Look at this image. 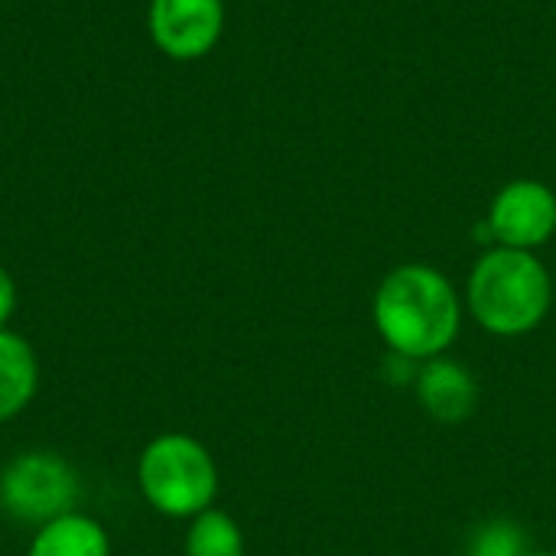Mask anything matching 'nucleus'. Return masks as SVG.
I'll list each match as a JSON object with an SVG mask.
<instances>
[{
  "label": "nucleus",
  "instance_id": "nucleus-1",
  "mask_svg": "<svg viewBox=\"0 0 556 556\" xmlns=\"http://www.w3.org/2000/svg\"><path fill=\"white\" fill-rule=\"evenodd\" d=\"M459 296L437 267L404 264L375 293V326L391 352L404 358H440L459 336Z\"/></svg>",
  "mask_w": 556,
  "mask_h": 556
},
{
  "label": "nucleus",
  "instance_id": "nucleus-4",
  "mask_svg": "<svg viewBox=\"0 0 556 556\" xmlns=\"http://www.w3.org/2000/svg\"><path fill=\"white\" fill-rule=\"evenodd\" d=\"M78 498L75 469L46 450L23 453L0 472V511L13 521L49 525L62 515H72Z\"/></svg>",
  "mask_w": 556,
  "mask_h": 556
},
{
  "label": "nucleus",
  "instance_id": "nucleus-10",
  "mask_svg": "<svg viewBox=\"0 0 556 556\" xmlns=\"http://www.w3.org/2000/svg\"><path fill=\"white\" fill-rule=\"evenodd\" d=\"M186 556H244V538L238 521L218 508H205L189 525Z\"/></svg>",
  "mask_w": 556,
  "mask_h": 556
},
{
  "label": "nucleus",
  "instance_id": "nucleus-7",
  "mask_svg": "<svg viewBox=\"0 0 556 556\" xmlns=\"http://www.w3.org/2000/svg\"><path fill=\"white\" fill-rule=\"evenodd\" d=\"M417 397L424 404V410L430 417H437L440 424H463L472 417L476 404H479V384L472 378V371L463 362L453 358H430L420 371H417Z\"/></svg>",
  "mask_w": 556,
  "mask_h": 556
},
{
  "label": "nucleus",
  "instance_id": "nucleus-5",
  "mask_svg": "<svg viewBox=\"0 0 556 556\" xmlns=\"http://www.w3.org/2000/svg\"><path fill=\"white\" fill-rule=\"evenodd\" d=\"M489 228L498 248L534 251L556 231V192L538 179H515L492 199Z\"/></svg>",
  "mask_w": 556,
  "mask_h": 556
},
{
  "label": "nucleus",
  "instance_id": "nucleus-9",
  "mask_svg": "<svg viewBox=\"0 0 556 556\" xmlns=\"http://www.w3.org/2000/svg\"><path fill=\"white\" fill-rule=\"evenodd\" d=\"M26 556H111V544L94 518L72 511L42 525Z\"/></svg>",
  "mask_w": 556,
  "mask_h": 556
},
{
  "label": "nucleus",
  "instance_id": "nucleus-13",
  "mask_svg": "<svg viewBox=\"0 0 556 556\" xmlns=\"http://www.w3.org/2000/svg\"><path fill=\"white\" fill-rule=\"evenodd\" d=\"M528 556H556V554H528Z\"/></svg>",
  "mask_w": 556,
  "mask_h": 556
},
{
  "label": "nucleus",
  "instance_id": "nucleus-8",
  "mask_svg": "<svg viewBox=\"0 0 556 556\" xmlns=\"http://www.w3.org/2000/svg\"><path fill=\"white\" fill-rule=\"evenodd\" d=\"M39 365L29 342L10 329H0V424L16 417L36 394Z\"/></svg>",
  "mask_w": 556,
  "mask_h": 556
},
{
  "label": "nucleus",
  "instance_id": "nucleus-3",
  "mask_svg": "<svg viewBox=\"0 0 556 556\" xmlns=\"http://www.w3.org/2000/svg\"><path fill=\"white\" fill-rule=\"evenodd\" d=\"M137 479L150 508L166 518H195L212 508L218 492L212 453L186 433H163L147 443L137 463Z\"/></svg>",
  "mask_w": 556,
  "mask_h": 556
},
{
  "label": "nucleus",
  "instance_id": "nucleus-2",
  "mask_svg": "<svg viewBox=\"0 0 556 556\" xmlns=\"http://www.w3.org/2000/svg\"><path fill=\"white\" fill-rule=\"evenodd\" d=\"M466 300L482 329L495 336H525L551 313L554 283L534 251L492 248L476 261Z\"/></svg>",
  "mask_w": 556,
  "mask_h": 556
},
{
  "label": "nucleus",
  "instance_id": "nucleus-6",
  "mask_svg": "<svg viewBox=\"0 0 556 556\" xmlns=\"http://www.w3.org/2000/svg\"><path fill=\"white\" fill-rule=\"evenodd\" d=\"M150 36L156 49L176 62L202 59L215 49L225 29L222 0H150Z\"/></svg>",
  "mask_w": 556,
  "mask_h": 556
},
{
  "label": "nucleus",
  "instance_id": "nucleus-11",
  "mask_svg": "<svg viewBox=\"0 0 556 556\" xmlns=\"http://www.w3.org/2000/svg\"><path fill=\"white\" fill-rule=\"evenodd\" d=\"M466 556H528V541L521 525L508 518H495L472 531Z\"/></svg>",
  "mask_w": 556,
  "mask_h": 556
},
{
  "label": "nucleus",
  "instance_id": "nucleus-12",
  "mask_svg": "<svg viewBox=\"0 0 556 556\" xmlns=\"http://www.w3.org/2000/svg\"><path fill=\"white\" fill-rule=\"evenodd\" d=\"M16 309V280L7 267H0V329H7L10 316Z\"/></svg>",
  "mask_w": 556,
  "mask_h": 556
}]
</instances>
